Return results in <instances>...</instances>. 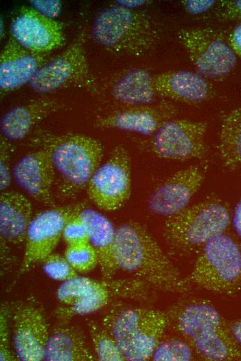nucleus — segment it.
I'll list each match as a JSON object with an SVG mask.
<instances>
[{
  "instance_id": "f257e3e1",
  "label": "nucleus",
  "mask_w": 241,
  "mask_h": 361,
  "mask_svg": "<svg viewBox=\"0 0 241 361\" xmlns=\"http://www.w3.org/2000/svg\"><path fill=\"white\" fill-rule=\"evenodd\" d=\"M114 256L118 269L132 274L147 286L180 294L190 289L186 278L139 222L129 221L116 228Z\"/></svg>"
},
{
  "instance_id": "f03ea898",
  "label": "nucleus",
  "mask_w": 241,
  "mask_h": 361,
  "mask_svg": "<svg viewBox=\"0 0 241 361\" xmlns=\"http://www.w3.org/2000/svg\"><path fill=\"white\" fill-rule=\"evenodd\" d=\"M169 325L201 358L209 361L241 360V348L217 309L208 301H182L168 312Z\"/></svg>"
},
{
  "instance_id": "7ed1b4c3",
  "label": "nucleus",
  "mask_w": 241,
  "mask_h": 361,
  "mask_svg": "<svg viewBox=\"0 0 241 361\" xmlns=\"http://www.w3.org/2000/svg\"><path fill=\"white\" fill-rule=\"evenodd\" d=\"M91 33L94 40L112 53L140 56L157 44L160 31L147 12L114 5L95 17Z\"/></svg>"
},
{
  "instance_id": "20e7f679",
  "label": "nucleus",
  "mask_w": 241,
  "mask_h": 361,
  "mask_svg": "<svg viewBox=\"0 0 241 361\" xmlns=\"http://www.w3.org/2000/svg\"><path fill=\"white\" fill-rule=\"evenodd\" d=\"M231 221L227 203L218 197H210L167 217L162 235L172 253L187 254L225 233Z\"/></svg>"
},
{
  "instance_id": "39448f33",
  "label": "nucleus",
  "mask_w": 241,
  "mask_h": 361,
  "mask_svg": "<svg viewBox=\"0 0 241 361\" xmlns=\"http://www.w3.org/2000/svg\"><path fill=\"white\" fill-rule=\"evenodd\" d=\"M103 326L114 338L125 360L145 361L161 340L169 325L168 312L141 307L116 305L102 318Z\"/></svg>"
},
{
  "instance_id": "423d86ee",
  "label": "nucleus",
  "mask_w": 241,
  "mask_h": 361,
  "mask_svg": "<svg viewBox=\"0 0 241 361\" xmlns=\"http://www.w3.org/2000/svg\"><path fill=\"white\" fill-rule=\"evenodd\" d=\"M43 146L49 151L57 187L66 197L87 187L104 154L103 146L98 140L83 134L50 137Z\"/></svg>"
},
{
  "instance_id": "0eeeda50",
  "label": "nucleus",
  "mask_w": 241,
  "mask_h": 361,
  "mask_svg": "<svg viewBox=\"0 0 241 361\" xmlns=\"http://www.w3.org/2000/svg\"><path fill=\"white\" fill-rule=\"evenodd\" d=\"M190 285L222 294L241 289V249L224 233L209 240L199 249L186 278Z\"/></svg>"
},
{
  "instance_id": "6e6552de",
  "label": "nucleus",
  "mask_w": 241,
  "mask_h": 361,
  "mask_svg": "<svg viewBox=\"0 0 241 361\" xmlns=\"http://www.w3.org/2000/svg\"><path fill=\"white\" fill-rule=\"evenodd\" d=\"M177 37L193 65L204 78H219L235 67L237 56L223 35L206 27L182 28Z\"/></svg>"
},
{
  "instance_id": "1a4fd4ad",
  "label": "nucleus",
  "mask_w": 241,
  "mask_h": 361,
  "mask_svg": "<svg viewBox=\"0 0 241 361\" xmlns=\"http://www.w3.org/2000/svg\"><path fill=\"white\" fill-rule=\"evenodd\" d=\"M131 160L127 150L116 146L92 175L87 186L89 199L100 210L121 208L131 194Z\"/></svg>"
},
{
  "instance_id": "9d476101",
  "label": "nucleus",
  "mask_w": 241,
  "mask_h": 361,
  "mask_svg": "<svg viewBox=\"0 0 241 361\" xmlns=\"http://www.w3.org/2000/svg\"><path fill=\"white\" fill-rule=\"evenodd\" d=\"M207 128L205 121L172 118L152 135L150 149L156 156L165 160L202 159L207 153Z\"/></svg>"
},
{
  "instance_id": "9b49d317",
  "label": "nucleus",
  "mask_w": 241,
  "mask_h": 361,
  "mask_svg": "<svg viewBox=\"0 0 241 361\" xmlns=\"http://www.w3.org/2000/svg\"><path fill=\"white\" fill-rule=\"evenodd\" d=\"M86 36L82 30L62 53L44 64L29 83L30 87L43 94L89 84L91 76L85 51Z\"/></svg>"
},
{
  "instance_id": "f8f14e48",
  "label": "nucleus",
  "mask_w": 241,
  "mask_h": 361,
  "mask_svg": "<svg viewBox=\"0 0 241 361\" xmlns=\"http://www.w3.org/2000/svg\"><path fill=\"white\" fill-rule=\"evenodd\" d=\"M84 207L82 203L55 206L38 213L32 219L24 241L25 248L18 275L26 273L53 253L67 221Z\"/></svg>"
},
{
  "instance_id": "ddd939ff",
  "label": "nucleus",
  "mask_w": 241,
  "mask_h": 361,
  "mask_svg": "<svg viewBox=\"0 0 241 361\" xmlns=\"http://www.w3.org/2000/svg\"><path fill=\"white\" fill-rule=\"evenodd\" d=\"M11 36L21 46L37 53L47 54L62 47V24L33 8H22L11 23Z\"/></svg>"
},
{
  "instance_id": "4468645a",
  "label": "nucleus",
  "mask_w": 241,
  "mask_h": 361,
  "mask_svg": "<svg viewBox=\"0 0 241 361\" xmlns=\"http://www.w3.org/2000/svg\"><path fill=\"white\" fill-rule=\"evenodd\" d=\"M204 173L198 166L180 169L159 184L148 199L150 210L169 217L186 207L202 186Z\"/></svg>"
},
{
  "instance_id": "2eb2a0df",
  "label": "nucleus",
  "mask_w": 241,
  "mask_h": 361,
  "mask_svg": "<svg viewBox=\"0 0 241 361\" xmlns=\"http://www.w3.org/2000/svg\"><path fill=\"white\" fill-rule=\"evenodd\" d=\"M12 346L19 360H44L49 335L46 320L35 305L22 304L12 312Z\"/></svg>"
},
{
  "instance_id": "dca6fc26",
  "label": "nucleus",
  "mask_w": 241,
  "mask_h": 361,
  "mask_svg": "<svg viewBox=\"0 0 241 361\" xmlns=\"http://www.w3.org/2000/svg\"><path fill=\"white\" fill-rule=\"evenodd\" d=\"M12 178L28 196L45 205L55 207L53 196L55 171L46 147L17 160L12 167Z\"/></svg>"
},
{
  "instance_id": "f3484780",
  "label": "nucleus",
  "mask_w": 241,
  "mask_h": 361,
  "mask_svg": "<svg viewBox=\"0 0 241 361\" xmlns=\"http://www.w3.org/2000/svg\"><path fill=\"white\" fill-rule=\"evenodd\" d=\"M177 108L163 101L151 105L129 106L98 118L97 127L153 135L166 121L175 118Z\"/></svg>"
},
{
  "instance_id": "a211bd4d",
  "label": "nucleus",
  "mask_w": 241,
  "mask_h": 361,
  "mask_svg": "<svg viewBox=\"0 0 241 361\" xmlns=\"http://www.w3.org/2000/svg\"><path fill=\"white\" fill-rule=\"evenodd\" d=\"M47 54L34 53L9 37L0 53V89L15 91L30 82L47 60Z\"/></svg>"
},
{
  "instance_id": "6ab92c4d",
  "label": "nucleus",
  "mask_w": 241,
  "mask_h": 361,
  "mask_svg": "<svg viewBox=\"0 0 241 361\" xmlns=\"http://www.w3.org/2000/svg\"><path fill=\"white\" fill-rule=\"evenodd\" d=\"M153 86L158 96L187 103H198L208 99L212 91L206 78L199 74L172 70L153 74Z\"/></svg>"
},
{
  "instance_id": "aec40b11",
  "label": "nucleus",
  "mask_w": 241,
  "mask_h": 361,
  "mask_svg": "<svg viewBox=\"0 0 241 361\" xmlns=\"http://www.w3.org/2000/svg\"><path fill=\"white\" fill-rule=\"evenodd\" d=\"M87 231L89 243L95 250L102 278L112 279L118 269L114 256L116 228L100 212L84 207L79 212Z\"/></svg>"
},
{
  "instance_id": "412c9836",
  "label": "nucleus",
  "mask_w": 241,
  "mask_h": 361,
  "mask_svg": "<svg viewBox=\"0 0 241 361\" xmlns=\"http://www.w3.org/2000/svg\"><path fill=\"white\" fill-rule=\"evenodd\" d=\"M60 107L57 100L50 98L39 99L15 106L1 118V136L10 142L21 140L36 124Z\"/></svg>"
},
{
  "instance_id": "4be33fe9",
  "label": "nucleus",
  "mask_w": 241,
  "mask_h": 361,
  "mask_svg": "<svg viewBox=\"0 0 241 361\" xmlns=\"http://www.w3.org/2000/svg\"><path fill=\"white\" fill-rule=\"evenodd\" d=\"M32 213V203L24 194L16 191L1 192V240L14 245L22 244L33 219Z\"/></svg>"
},
{
  "instance_id": "5701e85b",
  "label": "nucleus",
  "mask_w": 241,
  "mask_h": 361,
  "mask_svg": "<svg viewBox=\"0 0 241 361\" xmlns=\"http://www.w3.org/2000/svg\"><path fill=\"white\" fill-rule=\"evenodd\" d=\"M83 333L76 327L61 325L50 333L45 346V361H93Z\"/></svg>"
},
{
  "instance_id": "b1692460",
  "label": "nucleus",
  "mask_w": 241,
  "mask_h": 361,
  "mask_svg": "<svg viewBox=\"0 0 241 361\" xmlns=\"http://www.w3.org/2000/svg\"><path fill=\"white\" fill-rule=\"evenodd\" d=\"M152 77L153 74L144 69L128 70L114 81L110 94L114 100L127 106L154 104L159 96Z\"/></svg>"
},
{
  "instance_id": "393cba45",
  "label": "nucleus",
  "mask_w": 241,
  "mask_h": 361,
  "mask_svg": "<svg viewBox=\"0 0 241 361\" xmlns=\"http://www.w3.org/2000/svg\"><path fill=\"white\" fill-rule=\"evenodd\" d=\"M217 150L226 169H241V108L233 109L222 118Z\"/></svg>"
},
{
  "instance_id": "a878e982",
  "label": "nucleus",
  "mask_w": 241,
  "mask_h": 361,
  "mask_svg": "<svg viewBox=\"0 0 241 361\" xmlns=\"http://www.w3.org/2000/svg\"><path fill=\"white\" fill-rule=\"evenodd\" d=\"M87 326L96 358L101 361H122L125 357L109 332L92 319Z\"/></svg>"
},
{
  "instance_id": "bb28decb",
  "label": "nucleus",
  "mask_w": 241,
  "mask_h": 361,
  "mask_svg": "<svg viewBox=\"0 0 241 361\" xmlns=\"http://www.w3.org/2000/svg\"><path fill=\"white\" fill-rule=\"evenodd\" d=\"M109 280H96L85 276H77L62 282L57 288L56 297L64 305H69L75 300L104 287Z\"/></svg>"
},
{
  "instance_id": "cd10ccee",
  "label": "nucleus",
  "mask_w": 241,
  "mask_h": 361,
  "mask_svg": "<svg viewBox=\"0 0 241 361\" xmlns=\"http://www.w3.org/2000/svg\"><path fill=\"white\" fill-rule=\"evenodd\" d=\"M196 354L190 345L185 340L170 338L159 342L151 359L157 361L192 360Z\"/></svg>"
},
{
  "instance_id": "c85d7f7f",
  "label": "nucleus",
  "mask_w": 241,
  "mask_h": 361,
  "mask_svg": "<svg viewBox=\"0 0 241 361\" xmlns=\"http://www.w3.org/2000/svg\"><path fill=\"white\" fill-rule=\"evenodd\" d=\"M64 257L77 272H88L98 264L97 254L89 242L67 245Z\"/></svg>"
},
{
  "instance_id": "c756f323",
  "label": "nucleus",
  "mask_w": 241,
  "mask_h": 361,
  "mask_svg": "<svg viewBox=\"0 0 241 361\" xmlns=\"http://www.w3.org/2000/svg\"><path fill=\"white\" fill-rule=\"evenodd\" d=\"M42 262L44 273L51 279L64 282L78 276L64 255L52 253Z\"/></svg>"
},
{
  "instance_id": "7c9ffc66",
  "label": "nucleus",
  "mask_w": 241,
  "mask_h": 361,
  "mask_svg": "<svg viewBox=\"0 0 241 361\" xmlns=\"http://www.w3.org/2000/svg\"><path fill=\"white\" fill-rule=\"evenodd\" d=\"M62 237L67 245L89 242L87 228L79 213L67 221L64 227Z\"/></svg>"
},
{
  "instance_id": "2f4dec72",
  "label": "nucleus",
  "mask_w": 241,
  "mask_h": 361,
  "mask_svg": "<svg viewBox=\"0 0 241 361\" xmlns=\"http://www.w3.org/2000/svg\"><path fill=\"white\" fill-rule=\"evenodd\" d=\"M9 308L5 303L1 304L0 309V360L14 361L17 360L12 353L10 345L9 337Z\"/></svg>"
},
{
  "instance_id": "473e14b6",
  "label": "nucleus",
  "mask_w": 241,
  "mask_h": 361,
  "mask_svg": "<svg viewBox=\"0 0 241 361\" xmlns=\"http://www.w3.org/2000/svg\"><path fill=\"white\" fill-rule=\"evenodd\" d=\"M12 145L10 141L1 136L0 139V190H8L12 178L10 167Z\"/></svg>"
},
{
  "instance_id": "72a5a7b5",
  "label": "nucleus",
  "mask_w": 241,
  "mask_h": 361,
  "mask_svg": "<svg viewBox=\"0 0 241 361\" xmlns=\"http://www.w3.org/2000/svg\"><path fill=\"white\" fill-rule=\"evenodd\" d=\"M32 8L43 15L55 19L62 10V2L59 0H30Z\"/></svg>"
},
{
  "instance_id": "f704fd0d",
  "label": "nucleus",
  "mask_w": 241,
  "mask_h": 361,
  "mask_svg": "<svg viewBox=\"0 0 241 361\" xmlns=\"http://www.w3.org/2000/svg\"><path fill=\"white\" fill-rule=\"evenodd\" d=\"M217 15L224 19H241V0L221 1Z\"/></svg>"
},
{
  "instance_id": "c9c22d12",
  "label": "nucleus",
  "mask_w": 241,
  "mask_h": 361,
  "mask_svg": "<svg viewBox=\"0 0 241 361\" xmlns=\"http://www.w3.org/2000/svg\"><path fill=\"white\" fill-rule=\"evenodd\" d=\"M215 0H183L181 3L184 10L190 15L204 13L215 4Z\"/></svg>"
},
{
  "instance_id": "e433bc0d",
  "label": "nucleus",
  "mask_w": 241,
  "mask_h": 361,
  "mask_svg": "<svg viewBox=\"0 0 241 361\" xmlns=\"http://www.w3.org/2000/svg\"><path fill=\"white\" fill-rule=\"evenodd\" d=\"M229 43L236 56L241 58V24L237 26L229 35Z\"/></svg>"
},
{
  "instance_id": "4c0bfd02",
  "label": "nucleus",
  "mask_w": 241,
  "mask_h": 361,
  "mask_svg": "<svg viewBox=\"0 0 241 361\" xmlns=\"http://www.w3.org/2000/svg\"><path fill=\"white\" fill-rule=\"evenodd\" d=\"M231 220L234 230L241 240V199L235 207Z\"/></svg>"
},
{
  "instance_id": "58836bf2",
  "label": "nucleus",
  "mask_w": 241,
  "mask_h": 361,
  "mask_svg": "<svg viewBox=\"0 0 241 361\" xmlns=\"http://www.w3.org/2000/svg\"><path fill=\"white\" fill-rule=\"evenodd\" d=\"M116 2L117 5L125 8L136 9L141 6L148 4L152 1L148 0H118L116 1Z\"/></svg>"
},
{
  "instance_id": "ea45409f",
  "label": "nucleus",
  "mask_w": 241,
  "mask_h": 361,
  "mask_svg": "<svg viewBox=\"0 0 241 361\" xmlns=\"http://www.w3.org/2000/svg\"><path fill=\"white\" fill-rule=\"evenodd\" d=\"M229 328L235 341L241 348V319L234 321Z\"/></svg>"
}]
</instances>
